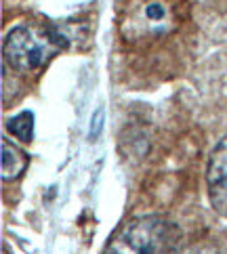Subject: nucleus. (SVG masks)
<instances>
[{
  "label": "nucleus",
  "mask_w": 227,
  "mask_h": 254,
  "mask_svg": "<svg viewBox=\"0 0 227 254\" xmlns=\"http://www.w3.org/2000/svg\"><path fill=\"white\" fill-rule=\"evenodd\" d=\"M103 124V110H99L97 116H93V126H90V137H97Z\"/></svg>",
  "instance_id": "nucleus-7"
},
{
  "label": "nucleus",
  "mask_w": 227,
  "mask_h": 254,
  "mask_svg": "<svg viewBox=\"0 0 227 254\" xmlns=\"http://www.w3.org/2000/svg\"><path fill=\"white\" fill-rule=\"evenodd\" d=\"M179 229L162 216H139L126 223L103 254H177Z\"/></svg>",
  "instance_id": "nucleus-1"
},
{
  "label": "nucleus",
  "mask_w": 227,
  "mask_h": 254,
  "mask_svg": "<svg viewBox=\"0 0 227 254\" xmlns=\"http://www.w3.org/2000/svg\"><path fill=\"white\" fill-rule=\"evenodd\" d=\"M2 147V168H0V175H2V181H15L19 179L25 168H28V156L25 151L19 149L17 145H13L8 139H2L0 143Z\"/></svg>",
  "instance_id": "nucleus-4"
},
{
  "label": "nucleus",
  "mask_w": 227,
  "mask_h": 254,
  "mask_svg": "<svg viewBox=\"0 0 227 254\" xmlns=\"http://www.w3.org/2000/svg\"><path fill=\"white\" fill-rule=\"evenodd\" d=\"M63 47H68L66 36L47 32V30H34L28 25L13 28L4 38V63H8L19 74H32L53 59L55 53Z\"/></svg>",
  "instance_id": "nucleus-2"
},
{
  "label": "nucleus",
  "mask_w": 227,
  "mask_h": 254,
  "mask_svg": "<svg viewBox=\"0 0 227 254\" xmlns=\"http://www.w3.org/2000/svg\"><path fill=\"white\" fill-rule=\"evenodd\" d=\"M208 199L221 216L227 219V137H223L211 153L206 168Z\"/></svg>",
  "instance_id": "nucleus-3"
},
{
  "label": "nucleus",
  "mask_w": 227,
  "mask_h": 254,
  "mask_svg": "<svg viewBox=\"0 0 227 254\" xmlns=\"http://www.w3.org/2000/svg\"><path fill=\"white\" fill-rule=\"evenodd\" d=\"M141 19L153 32H164V28L170 21V11L164 2L160 0H150L148 4H143L141 8Z\"/></svg>",
  "instance_id": "nucleus-5"
},
{
  "label": "nucleus",
  "mask_w": 227,
  "mask_h": 254,
  "mask_svg": "<svg viewBox=\"0 0 227 254\" xmlns=\"http://www.w3.org/2000/svg\"><path fill=\"white\" fill-rule=\"evenodd\" d=\"M6 130L17 137L21 143H30L34 139V114L32 112H21L15 118L6 122Z\"/></svg>",
  "instance_id": "nucleus-6"
}]
</instances>
